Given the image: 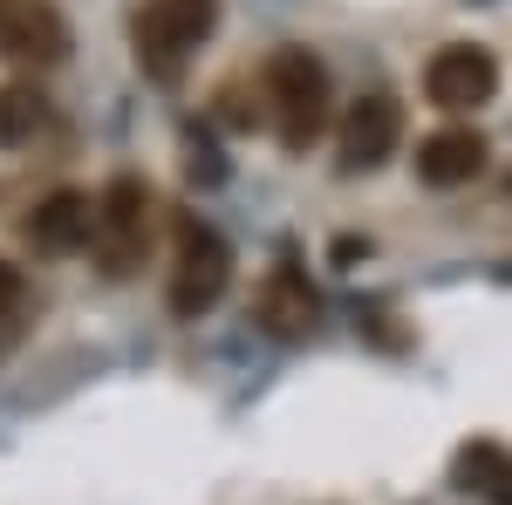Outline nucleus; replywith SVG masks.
Segmentation results:
<instances>
[{
	"mask_svg": "<svg viewBox=\"0 0 512 505\" xmlns=\"http://www.w3.org/2000/svg\"><path fill=\"white\" fill-rule=\"evenodd\" d=\"M41 123H48V96H41L35 82H7L0 89V144L7 151L28 144V137H41Z\"/></svg>",
	"mask_w": 512,
	"mask_h": 505,
	"instance_id": "12",
	"label": "nucleus"
},
{
	"mask_svg": "<svg viewBox=\"0 0 512 505\" xmlns=\"http://www.w3.org/2000/svg\"><path fill=\"white\" fill-rule=\"evenodd\" d=\"M403 144V103L396 96H362L349 103V117L335 130V151H342V171H376V164H390V151Z\"/></svg>",
	"mask_w": 512,
	"mask_h": 505,
	"instance_id": "6",
	"label": "nucleus"
},
{
	"mask_svg": "<svg viewBox=\"0 0 512 505\" xmlns=\"http://www.w3.org/2000/svg\"><path fill=\"white\" fill-rule=\"evenodd\" d=\"M0 55L35 62V69H55V62L69 55V21H62L48 0H0Z\"/></svg>",
	"mask_w": 512,
	"mask_h": 505,
	"instance_id": "7",
	"label": "nucleus"
},
{
	"mask_svg": "<svg viewBox=\"0 0 512 505\" xmlns=\"http://www.w3.org/2000/svg\"><path fill=\"white\" fill-rule=\"evenodd\" d=\"M151 185L144 178H110L103 192H96V226H89V246H96V267L123 280V273L144 267V253H151Z\"/></svg>",
	"mask_w": 512,
	"mask_h": 505,
	"instance_id": "3",
	"label": "nucleus"
},
{
	"mask_svg": "<svg viewBox=\"0 0 512 505\" xmlns=\"http://www.w3.org/2000/svg\"><path fill=\"white\" fill-rule=\"evenodd\" d=\"M226 287H233V246L212 233L205 219H178V246H171V287H164V301L178 321H198V314H212L226 301Z\"/></svg>",
	"mask_w": 512,
	"mask_h": 505,
	"instance_id": "2",
	"label": "nucleus"
},
{
	"mask_svg": "<svg viewBox=\"0 0 512 505\" xmlns=\"http://www.w3.org/2000/svg\"><path fill=\"white\" fill-rule=\"evenodd\" d=\"M458 485L485 505H512V451L492 444V437L465 444V451H458Z\"/></svg>",
	"mask_w": 512,
	"mask_h": 505,
	"instance_id": "11",
	"label": "nucleus"
},
{
	"mask_svg": "<svg viewBox=\"0 0 512 505\" xmlns=\"http://www.w3.org/2000/svg\"><path fill=\"white\" fill-rule=\"evenodd\" d=\"M14 328H21V273L0 260V342H14Z\"/></svg>",
	"mask_w": 512,
	"mask_h": 505,
	"instance_id": "13",
	"label": "nucleus"
},
{
	"mask_svg": "<svg viewBox=\"0 0 512 505\" xmlns=\"http://www.w3.org/2000/svg\"><path fill=\"white\" fill-rule=\"evenodd\" d=\"M315 321H321V301H315V287H308V273L294 267V260H280L260 280V328L274 342H301V335H315Z\"/></svg>",
	"mask_w": 512,
	"mask_h": 505,
	"instance_id": "8",
	"label": "nucleus"
},
{
	"mask_svg": "<svg viewBox=\"0 0 512 505\" xmlns=\"http://www.w3.org/2000/svg\"><path fill=\"white\" fill-rule=\"evenodd\" d=\"M424 96L437 110L465 117V110H485L499 96V55L478 48V41H444L431 62H424Z\"/></svg>",
	"mask_w": 512,
	"mask_h": 505,
	"instance_id": "5",
	"label": "nucleus"
},
{
	"mask_svg": "<svg viewBox=\"0 0 512 505\" xmlns=\"http://www.w3.org/2000/svg\"><path fill=\"white\" fill-rule=\"evenodd\" d=\"M89 226H96V198L76 192V185H62V192H48L35 205V219H28V246L48 253V260H62V253H82V246H89Z\"/></svg>",
	"mask_w": 512,
	"mask_h": 505,
	"instance_id": "9",
	"label": "nucleus"
},
{
	"mask_svg": "<svg viewBox=\"0 0 512 505\" xmlns=\"http://www.w3.org/2000/svg\"><path fill=\"white\" fill-rule=\"evenodd\" d=\"M260 96H267L280 151H308L328 130V69H321L315 48H274L267 76H260Z\"/></svg>",
	"mask_w": 512,
	"mask_h": 505,
	"instance_id": "1",
	"label": "nucleus"
},
{
	"mask_svg": "<svg viewBox=\"0 0 512 505\" xmlns=\"http://www.w3.org/2000/svg\"><path fill=\"white\" fill-rule=\"evenodd\" d=\"M219 21V0H144L137 21H130V41H137V62L158 82H178L185 55L212 35Z\"/></svg>",
	"mask_w": 512,
	"mask_h": 505,
	"instance_id": "4",
	"label": "nucleus"
},
{
	"mask_svg": "<svg viewBox=\"0 0 512 505\" xmlns=\"http://www.w3.org/2000/svg\"><path fill=\"white\" fill-rule=\"evenodd\" d=\"M478 171H485V137L465 130V123H451V130H437L417 144V178L437 185V192H451V185H472Z\"/></svg>",
	"mask_w": 512,
	"mask_h": 505,
	"instance_id": "10",
	"label": "nucleus"
}]
</instances>
